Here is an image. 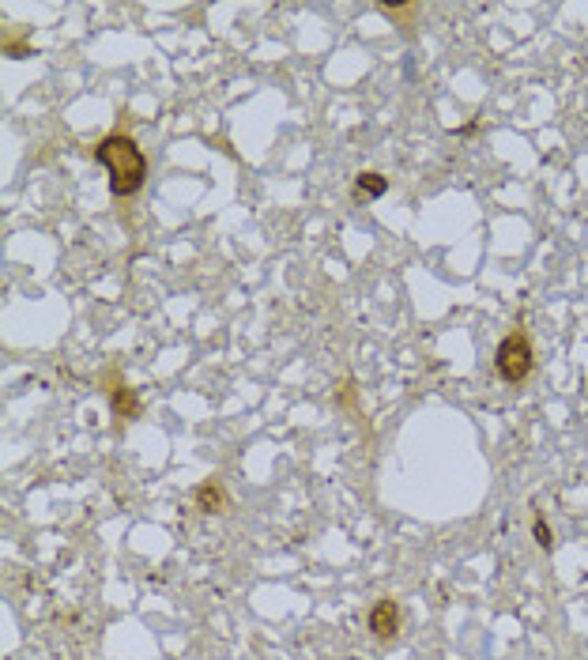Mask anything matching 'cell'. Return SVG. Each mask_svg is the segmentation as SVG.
<instances>
[{"mask_svg":"<svg viewBox=\"0 0 588 660\" xmlns=\"http://www.w3.org/2000/svg\"><path fill=\"white\" fill-rule=\"evenodd\" d=\"M110 400H114V412L121 415V419H136V415H140V400H136V393H129V389H114Z\"/></svg>","mask_w":588,"mask_h":660,"instance_id":"obj_6","label":"cell"},{"mask_svg":"<svg viewBox=\"0 0 588 660\" xmlns=\"http://www.w3.org/2000/svg\"><path fill=\"white\" fill-rule=\"evenodd\" d=\"M532 363H536V351H532V340L524 332H509L506 340L498 344V351H494V370L509 385H521L532 374Z\"/></svg>","mask_w":588,"mask_h":660,"instance_id":"obj_2","label":"cell"},{"mask_svg":"<svg viewBox=\"0 0 588 660\" xmlns=\"http://www.w3.org/2000/svg\"><path fill=\"white\" fill-rule=\"evenodd\" d=\"M95 159L110 174V193L114 197H136L147 182V159L136 148V140L125 132H110L95 144Z\"/></svg>","mask_w":588,"mask_h":660,"instance_id":"obj_1","label":"cell"},{"mask_svg":"<svg viewBox=\"0 0 588 660\" xmlns=\"http://www.w3.org/2000/svg\"><path fill=\"white\" fill-rule=\"evenodd\" d=\"M355 185H359V197H370V200H377V197H385V193H389V182H385L377 170H362Z\"/></svg>","mask_w":588,"mask_h":660,"instance_id":"obj_4","label":"cell"},{"mask_svg":"<svg viewBox=\"0 0 588 660\" xmlns=\"http://www.w3.org/2000/svg\"><path fill=\"white\" fill-rule=\"evenodd\" d=\"M223 502H227V498H223V491H219V483H204V487L196 491V506H200L204 513H219L223 510Z\"/></svg>","mask_w":588,"mask_h":660,"instance_id":"obj_5","label":"cell"},{"mask_svg":"<svg viewBox=\"0 0 588 660\" xmlns=\"http://www.w3.org/2000/svg\"><path fill=\"white\" fill-rule=\"evenodd\" d=\"M532 536H536V544L543 547V551H551V547H555V532L547 528V521H543V517H536V525H532Z\"/></svg>","mask_w":588,"mask_h":660,"instance_id":"obj_7","label":"cell"},{"mask_svg":"<svg viewBox=\"0 0 588 660\" xmlns=\"http://www.w3.org/2000/svg\"><path fill=\"white\" fill-rule=\"evenodd\" d=\"M366 627H370V634H377V638H392V634L400 630V604H396L392 596L377 600L374 608H370V615H366Z\"/></svg>","mask_w":588,"mask_h":660,"instance_id":"obj_3","label":"cell"}]
</instances>
